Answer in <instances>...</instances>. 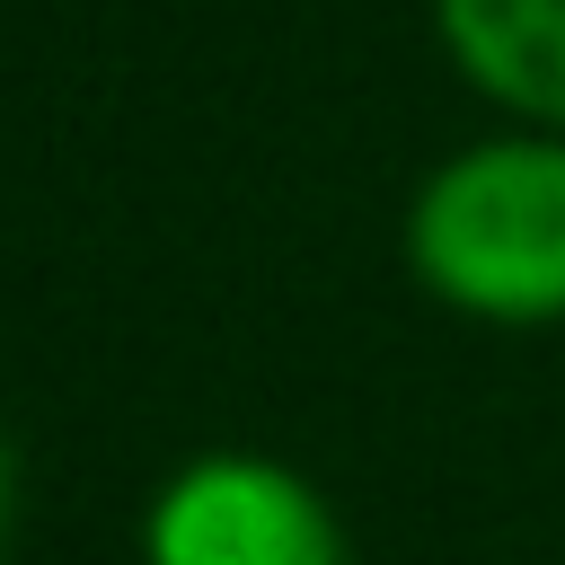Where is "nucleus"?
<instances>
[{
    "mask_svg": "<svg viewBox=\"0 0 565 565\" xmlns=\"http://www.w3.org/2000/svg\"><path fill=\"white\" fill-rule=\"evenodd\" d=\"M406 274L477 327L565 318V132L503 124L424 168L397 221Z\"/></svg>",
    "mask_w": 565,
    "mask_h": 565,
    "instance_id": "f257e3e1",
    "label": "nucleus"
},
{
    "mask_svg": "<svg viewBox=\"0 0 565 565\" xmlns=\"http://www.w3.org/2000/svg\"><path fill=\"white\" fill-rule=\"evenodd\" d=\"M141 565H353V539L291 459L194 450L141 503Z\"/></svg>",
    "mask_w": 565,
    "mask_h": 565,
    "instance_id": "f03ea898",
    "label": "nucleus"
},
{
    "mask_svg": "<svg viewBox=\"0 0 565 565\" xmlns=\"http://www.w3.org/2000/svg\"><path fill=\"white\" fill-rule=\"evenodd\" d=\"M433 35L503 124L565 132V0H433Z\"/></svg>",
    "mask_w": 565,
    "mask_h": 565,
    "instance_id": "7ed1b4c3",
    "label": "nucleus"
},
{
    "mask_svg": "<svg viewBox=\"0 0 565 565\" xmlns=\"http://www.w3.org/2000/svg\"><path fill=\"white\" fill-rule=\"evenodd\" d=\"M9 512H18V459H9V441H0V539H9Z\"/></svg>",
    "mask_w": 565,
    "mask_h": 565,
    "instance_id": "20e7f679",
    "label": "nucleus"
}]
</instances>
